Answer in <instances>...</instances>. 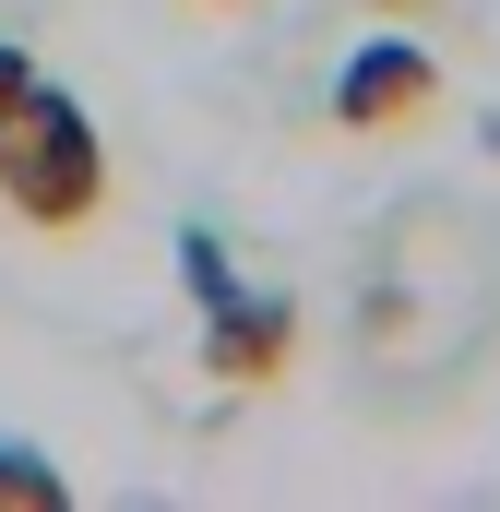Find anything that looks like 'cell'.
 Here are the masks:
<instances>
[{"label": "cell", "instance_id": "cell-4", "mask_svg": "<svg viewBox=\"0 0 500 512\" xmlns=\"http://www.w3.org/2000/svg\"><path fill=\"white\" fill-rule=\"evenodd\" d=\"M0 501H12V512H60V501H72V477H60L48 453H24V441H0Z\"/></svg>", "mask_w": 500, "mask_h": 512}, {"label": "cell", "instance_id": "cell-8", "mask_svg": "<svg viewBox=\"0 0 500 512\" xmlns=\"http://www.w3.org/2000/svg\"><path fill=\"white\" fill-rule=\"evenodd\" d=\"M191 12H239V0H191Z\"/></svg>", "mask_w": 500, "mask_h": 512}, {"label": "cell", "instance_id": "cell-3", "mask_svg": "<svg viewBox=\"0 0 500 512\" xmlns=\"http://www.w3.org/2000/svg\"><path fill=\"white\" fill-rule=\"evenodd\" d=\"M429 108H441V60H429L417 36L346 48V72H334V131H417Z\"/></svg>", "mask_w": 500, "mask_h": 512}, {"label": "cell", "instance_id": "cell-7", "mask_svg": "<svg viewBox=\"0 0 500 512\" xmlns=\"http://www.w3.org/2000/svg\"><path fill=\"white\" fill-rule=\"evenodd\" d=\"M370 12H393V24H417V12H429V0H370Z\"/></svg>", "mask_w": 500, "mask_h": 512}, {"label": "cell", "instance_id": "cell-1", "mask_svg": "<svg viewBox=\"0 0 500 512\" xmlns=\"http://www.w3.org/2000/svg\"><path fill=\"white\" fill-rule=\"evenodd\" d=\"M0 215L36 239H84L108 215V143L84 120V96L48 72H24L0 96Z\"/></svg>", "mask_w": 500, "mask_h": 512}, {"label": "cell", "instance_id": "cell-6", "mask_svg": "<svg viewBox=\"0 0 500 512\" xmlns=\"http://www.w3.org/2000/svg\"><path fill=\"white\" fill-rule=\"evenodd\" d=\"M24 72H36V60H24V48H12V36H0V96H12V84H24Z\"/></svg>", "mask_w": 500, "mask_h": 512}, {"label": "cell", "instance_id": "cell-2", "mask_svg": "<svg viewBox=\"0 0 500 512\" xmlns=\"http://www.w3.org/2000/svg\"><path fill=\"white\" fill-rule=\"evenodd\" d=\"M286 370H298V298L227 286V298L203 310V382L215 393H274Z\"/></svg>", "mask_w": 500, "mask_h": 512}, {"label": "cell", "instance_id": "cell-5", "mask_svg": "<svg viewBox=\"0 0 500 512\" xmlns=\"http://www.w3.org/2000/svg\"><path fill=\"white\" fill-rule=\"evenodd\" d=\"M179 286H191V298H203V310H215V298H227V286H239V274H227V251H215V239H203V227H179Z\"/></svg>", "mask_w": 500, "mask_h": 512}]
</instances>
